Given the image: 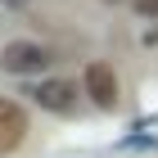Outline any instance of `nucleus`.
I'll list each match as a JSON object with an SVG mask.
<instances>
[{
	"mask_svg": "<svg viewBox=\"0 0 158 158\" xmlns=\"http://www.w3.org/2000/svg\"><path fill=\"white\" fill-rule=\"evenodd\" d=\"M9 5H14V9H18V5H23V0H9Z\"/></svg>",
	"mask_w": 158,
	"mask_h": 158,
	"instance_id": "423d86ee",
	"label": "nucleus"
},
{
	"mask_svg": "<svg viewBox=\"0 0 158 158\" xmlns=\"http://www.w3.org/2000/svg\"><path fill=\"white\" fill-rule=\"evenodd\" d=\"M23 131H27V113L18 109V104H9V99H0V154L18 149Z\"/></svg>",
	"mask_w": 158,
	"mask_h": 158,
	"instance_id": "7ed1b4c3",
	"label": "nucleus"
},
{
	"mask_svg": "<svg viewBox=\"0 0 158 158\" xmlns=\"http://www.w3.org/2000/svg\"><path fill=\"white\" fill-rule=\"evenodd\" d=\"M113 5H118V0H113Z\"/></svg>",
	"mask_w": 158,
	"mask_h": 158,
	"instance_id": "0eeeda50",
	"label": "nucleus"
},
{
	"mask_svg": "<svg viewBox=\"0 0 158 158\" xmlns=\"http://www.w3.org/2000/svg\"><path fill=\"white\" fill-rule=\"evenodd\" d=\"M50 63V50L36 45V41H9L5 45V54H0V68L14 77H27V73H41Z\"/></svg>",
	"mask_w": 158,
	"mask_h": 158,
	"instance_id": "f257e3e1",
	"label": "nucleus"
},
{
	"mask_svg": "<svg viewBox=\"0 0 158 158\" xmlns=\"http://www.w3.org/2000/svg\"><path fill=\"white\" fill-rule=\"evenodd\" d=\"M135 9L149 14V18H158V0H135Z\"/></svg>",
	"mask_w": 158,
	"mask_h": 158,
	"instance_id": "39448f33",
	"label": "nucleus"
},
{
	"mask_svg": "<svg viewBox=\"0 0 158 158\" xmlns=\"http://www.w3.org/2000/svg\"><path fill=\"white\" fill-rule=\"evenodd\" d=\"M36 99H41V109H50V113H73L77 109V86L68 81V77H59V81H45V86H41Z\"/></svg>",
	"mask_w": 158,
	"mask_h": 158,
	"instance_id": "20e7f679",
	"label": "nucleus"
},
{
	"mask_svg": "<svg viewBox=\"0 0 158 158\" xmlns=\"http://www.w3.org/2000/svg\"><path fill=\"white\" fill-rule=\"evenodd\" d=\"M86 90H90V99H95L99 109H113L118 104V77H113L109 63H90L86 68Z\"/></svg>",
	"mask_w": 158,
	"mask_h": 158,
	"instance_id": "f03ea898",
	"label": "nucleus"
}]
</instances>
